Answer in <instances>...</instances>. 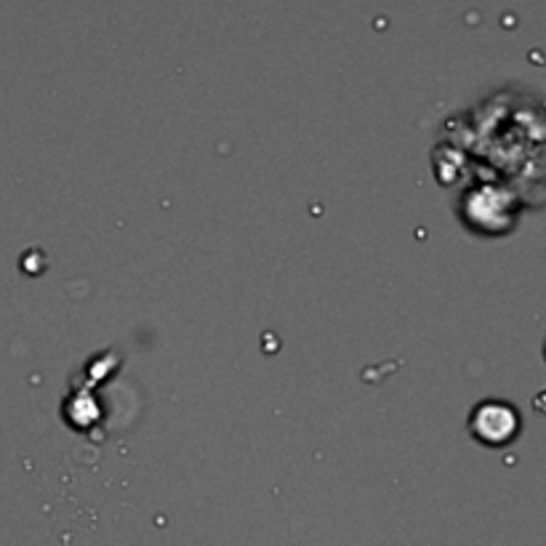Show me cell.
Wrapping results in <instances>:
<instances>
[{
  "label": "cell",
  "instance_id": "obj_1",
  "mask_svg": "<svg viewBox=\"0 0 546 546\" xmlns=\"http://www.w3.org/2000/svg\"><path fill=\"white\" fill-rule=\"evenodd\" d=\"M477 416H483V419L491 421V427L483 429V432H477V435L483 437V440H488L491 443H504V440H509V437L515 435V429L509 427H517V416L512 408H507V405H483L480 411H477Z\"/></svg>",
  "mask_w": 546,
  "mask_h": 546
}]
</instances>
